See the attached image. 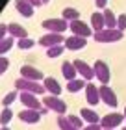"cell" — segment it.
<instances>
[{
    "instance_id": "6da1fadb",
    "label": "cell",
    "mask_w": 126,
    "mask_h": 130,
    "mask_svg": "<svg viewBox=\"0 0 126 130\" xmlns=\"http://www.w3.org/2000/svg\"><path fill=\"white\" fill-rule=\"evenodd\" d=\"M15 89L19 93H32V95H45L46 89L41 82L26 80V78H17L15 80Z\"/></svg>"
},
{
    "instance_id": "7a4b0ae2",
    "label": "cell",
    "mask_w": 126,
    "mask_h": 130,
    "mask_svg": "<svg viewBox=\"0 0 126 130\" xmlns=\"http://www.w3.org/2000/svg\"><path fill=\"white\" fill-rule=\"evenodd\" d=\"M93 35L97 43H117L124 37V32L117 30V28H104L100 32H95Z\"/></svg>"
},
{
    "instance_id": "3957f363",
    "label": "cell",
    "mask_w": 126,
    "mask_h": 130,
    "mask_svg": "<svg viewBox=\"0 0 126 130\" xmlns=\"http://www.w3.org/2000/svg\"><path fill=\"white\" fill-rule=\"evenodd\" d=\"M41 102H43V106H45L48 111H54V113H58V115H65V111H67V102L61 100L59 97L45 95Z\"/></svg>"
},
{
    "instance_id": "277c9868",
    "label": "cell",
    "mask_w": 126,
    "mask_h": 130,
    "mask_svg": "<svg viewBox=\"0 0 126 130\" xmlns=\"http://www.w3.org/2000/svg\"><path fill=\"white\" fill-rule=\"evenodd\" d=\"M93 71H95V78L100 82V86H107L111 80V73H110V65H107L104 60H97L93 65Z\"/></svg>"
},
{
    "instance_id": "5b68a950",
    "label": "cell",
    "mask_w": 126,
    "mask_h": 130,
    "mask_svg": "<svg viewBox=\"0 0 126 130\" xmlns=\"http://www.w3.org/2000/svg\"><path fill=\"white\" fill-rule=\"evenodd\" d=\"M41 26L54 34H63L65 30H69V21H65L63 17H59V19H45L41 22Z\"/></svg>"
},
{
    "instance_id": "8992f818",
    "label": "cell",
    "mask_w": 126,
    "mask_h": 130,
    "mask_svg": "<svg viewBox=\"0 0 126 130\" xmlns=\"http://www.w3.org/2000/svg\"><path fill=\"white\" fill-rule=\"evenodd\" d=\"M124 123V115L119 113V111H113V113H107L100 119V125L104 130H117Z\"/></svg>"
},
{
    "instance_id": "52a82bcc",
    "label": "cell",
    "mask_w": 126,
    "mask_h": 130,
    "mask_svg": "<svg viewBox=\"0 0 126 130\" xmlns=\"http://www.w3.org/2000/svg\"><path fill=\"white\" fill-rule=\"evenodd\" d=\"M69 30L73 32V35H80V37H89V35H93V28L87 24V22H83L82 19H76L73 22H69Z\"/></svg>"
},
{
    "instance_id": "ba28073f",
    "label": "cell",
    "mask_w": 126,
    "mask_h": 130,
    "mask_svg": "<svg viewBox=\"0 0 126 130\" xmlns=\"http://www.w3.org/2000/svg\"><path fill=\"white\" fill-rule=\"evenodd\" d=\"M65 43V35L63 34H54V32H48L45 35L39 37V45L45 46V48H50V46H58V45H63Z\"/></svg>"
},
{
    "instance_id": "9c48e42d",
    "label": "cell",
    "mask_w": 126,
    "mask_h": 130,
    "mask_svg": "<svg viewBox=\"0 0 126 130\" xmlns=\"http://www.w3.org/2000/svg\"><path fill=\"white\" fill-rule=\"evenodd\" d=\"M74 67H76V73L80 74V78H83L85 82H91L95 78V71H93V65H89L87 61L83 60H74Z\"/></svg>"
},
{
    "instance_id": "30bf717a",
    "label": "cell",
    "mask_w": 126,
    "mask_h": 130,
    "mask_svg": "<svg viewBox=\"0 0 126 130\" xmlns=\"http://www.w3.org/2000/svg\"><path fill=\"white\" fill-rule=\"evenodd\" d=\"M21 78L33 80V82H43L46 76L41 73L39 69H35L33 65H22V67H21Z\"/></svg>"
},
{
    "instance_id": "8fae6325",
    "label": "cell",
    "mask_w": 126,
    "mask_h": 130,
    "mask_svg": "<svg viewBox=\"0 0 126 130\" xmlns=\"http://www.w3.org/2000/svg\"><path fill=\"white\" fill-rule=\"evenodd\" d=\"M98 91H100V102L111 106V108H115V106L119 104L115 91H113L110 86H98Z\"/></svg>"
},
{
    "instance_id": "7c38bea8",
    "label": "cell",
    "mask_w": 126,
    "mask_h": 130,
    "mask_svg": "<svg viewBox=\"0 0 126 130\" xmlns=\"http://www.w3.org/2000/svg\"><path fill=\"white\" fill-rule=\"evenodd\" d=\"M19 119L22 123H26V125H37V123L41 121V111L37 110H21L19 111Z\"/></svg>"
},
{
    "instance_id": "4fadbf2b",
    "label": "cell",
    "mask_w": 126,
    "mask_h": 130,
    "mask_svg": "<svg viewBox=\"0 0 126 130\" xmlns=\"http://www.w3.org/2000/svg\"><path fill=\"white\" fill-rule=\"evenodd\" d=\"M85 45H87V39L85 37H80V35L65 37V43H63V46H65V48H69V50H82V48H85Z\"/></svg>"
},
{
    "instance_id": "5bb4252c",
    "label": "cell",
    "mask_w": 126,
    "mask_h": 130,
    "mask_svg": "<svg viewBox=\"0 0 126 130\" xmlns=\"http://www.w3.org/2000/svg\"><path fill=\"white\" fill-rule=\"evenodd\" d=\"M43 86L46 89V95H54V97H59L63 91V87L59 86V82L56 78H52V76H46V78L43 80Z\"/></svg>"
},
{
    "instance_id": "9a60e30c",
    "label": "cell",
    "mask_w": 126,
    "mask_h": 130,
    "mask_svg": "<svg viewBox=\"0 0 126 130\" xmlns=\"http://www.w3.org/2000/svg\"><path fill=\"white\" fill-rule=\"evenodd\" d=\"M85 100L91 106H97L100 102V91H98V87L91 84V82H87V86H85Z\"/></svg>"
},
{
    "instance_id": "2e32d148",
    "label": "cell",
    "mask_w": 126,
    "mask_h": 130,
    "mask_svg": "<svg viewBox=\"0 0 126 130\" xmlns=\"http://www.w3.org/2000/svg\"><path fill=\"white\" fill-rule=\"evenodd\" d=\"M80 117L87 123V125H98L100 119H102L97 111L91 110V108H82V110H80Z\"/></svg>"
},
{
    "instance_id": "e0dca14e",
    "label": "cell",
    "mask_w": 126,
    "mask_h": 130,
    "mask_svg": "<svg viewBox=\"0 0 126 130\" xmlns=\"http://www.w3.org/2000/svg\"><path fill=\"white\" fill-rule=\"evenodd\" d=\"M8 34H9L13 39H22V37H28L26 28L22 26V24H19V22H9V24H8Z\"/></svg>"
},
{
    "instance_id": "ac0fdd59",
    "label": "cell",
    "mask_w": 126,
    "mask_h": 130,
    "mask_svg": "<svg viewBox=\"0 0 126 130\" xmlns=\"http://www.w3.org/2000/svg\"><path fill=\"white\" fill-rule=\"evenodd\" d=\"M61 74H63V78L67 80V82L76 80V78H78V73H76L74 63H73V61H63V63H61Z\"/></svg>"
},
{
    "instance_id": "d6986e66",
    "label": "cell",
    "mask_w": 126,
    "mask_h": 130,
    "mask_svg": "<svg viewBox=\"0 0 126 130\" xmlns=\"http://www.w3.org/2000/svg\"><path fill=\"white\" fill-rule=\"evenodd\" d=\"M15 8L22 17H26V19H30V17L33 15V6L28 4L26 0H15Z\"/></svg>"
},
{
    "instance_id": "ffe728a7",
    "label": "cell",
    "mask_w": 126,
    "mask_h": 130,
    "mask_svg": "<svg viewBox=\"0 0 126 130\" xmlns=\"http://www.w3.org/2000/svg\"><path fill=\"white\" fill-rule=\"evenodd\" d=\"M91 26L95 32H100L106 28V22H104V15L100 13V11H95V13L91 15Z\"/></svg>"
},
{
    "instance_id": "44dd1931",
    "label": "cell",
    "mask_w": 126,
    "mask_h": 130,
    "mask_svg": "<svg viewBox=\"0 0 126 130\" xmlns=\"http://www.w3.org/2000/svg\"><path fill=\"white\" fill-rule=\"evenodd\" d=\"M85 86H87V82L83 80V78H76V80H70V82H67L65 89H67L69 93H78L80 89H85Z\"/></svg>"
},
{
    "instance_id": "7402d4cb",
    "label": "cell",
    "mask_w": 126,
    "mask_h": 130,
    "mask_svg": "<svg viewBox=\"0 0 126 130\" xmlns=\"http://www.w3.org/2000/svg\"><path fill=\"white\" fill-rule=\"evenodd\" d=\"M102 15H104V22H106V28H117V15L113 13L110 8H106L102 11Z\"/></svg>"
},
{
    "instance_id": "603a6c76",
    "label": "cell",
    "mask_w": 126,
    "mask_h": 130,
    "mask_svg": "<svg viewBox=\"0 0 126 130\" xmlns=\"http://www.w3.org/2000/svg\"><path fill=\"white\" fill-rule=\"evenodd\" d=\"M61 17L65 21H69V22H73V21H76V19H80V11H78L76 8H63V11H61Z\"/></svg>"
},
{
    "instance_id": "cb8c5ba5",
    "label": "cell",
    "mask_w": 126,
    "mask_h": 130,
    "mask_svg": "<svg viewBox=\"0 0 126 130\" xmlns=\"http://www.w3.org/2000/svg\"><path fill=\"white\" fill-rule=\"evenodd\" d=\"M15 41H17V39H13L11 35H8L6 39L0 41V56H6V54H8V52H9L11 48H13Z\"/></svg>"
},
{
    "instance_id": "d4e9b609",
    "label": "cell",
    "mask_w": 126,
    "mask_h": 130,
    "mask_svg": "<svg viewBox=\"0 0 126 130\" xmlns=\"http://www.w3.org/2000/svg\"><path fill=\"white\" fill-rule=\"evenodd\" d=\"M17 99H19V91H17V89H15V91H9V93H6V95H4V99H2V104H4V108H9V106L13 104Z\"/></svg>"
},
{
    "instance_id": "484cf974",
    "label": "cell",
    "mask_w": 126,
    "mask_h": 130,
    "mask_svg": "<svg viewBox=\"0 0 126 130\" xmlns=\"http://www.w3.org/2000/svg\"><path fill=\"white\" fill-rule=\"evenodd\" d=\"M15 45L19 46L21 50H30V48H32V46L35 45V41H33L32 37H22V39H17V41H15Z\"/></svg>"
},
{
    "instance_id": "4316f807",
    "label": "cell",
    "mask_w": 126,
    "mask_h": 130,
    "mask_svg": "<svg viewBox=\"0 0 126 130\" xmlns=\"http://www.w3.org/2000/svg\"><path fill=\"white\" fill-rule=\"evenodd\" d=\"M11 119H13V111H11V108H4L2 113H0V125H2V126H8Z\"/></svg>"
},
{
    "instance_id": "83f0119b",
    "label": "cell",
    "mask_w": 126,
    "mask_h": 130,
    "mask_svg": "<svg viewBox=\"0 0 126 130\" xmlns=\"http://www.w3.org/2000/svg\"><path fill=\"white\" fill-rule=\"evenodd\" d=\"M63 45H58V46H50V48H46V58H50V60H54V58H59L63 54Z\"/></svg>"
},
{
    "instance_id": "f1b7e54d",
    "label": "cell",
    "mask_w": 126,
    "mask_h": 130,
    "mask_svg": "<svg viewBox=\"0 0 126 130\" xmlns=\"http://www.w3.org/2000/svg\"><path fill=\"white\" fill-rule=\"evenodd\" d=\"M58 126H59V130H78L76 126L70 125V121L67 119V117H63V115L58 117Z\"/></svg>"
},
{
    "instance_id": "f546056e",
    "label": "cell",
    "mask_w": 126,
    "mask_h": 130,
    "mask_svg": "<svg viewBox=\"0 0 126 130\" xmlns=\"http://www.w3.org/2000/svg\"><path fill=\"white\" fill-rule=\"evenodd\" d=\"M67 119L70 121V125H73V126H76L78 130H82V128H83V119H82L80 115H74V113H70V115H67Z\"/></svg>"
},
{
    "instance_id": "4dcf8cb0",
    "label": "cell",
    "mask_w": 126,
    "mask_h": 130,
    "mask_svg": "<svg viewBox=\"0 0 126 130\" xmlns=\"http://www.w3.org/2000/svg\"><path fill=\"white\" fill-rule=\"evenodd\" d=\"M117 30H121V32L126 30V13H121L117 17Z\"/></svg>"
},
{
    "instance_id": "1f68e13d",
    "label": "cell",
    "mask_w": 126,
    "mask_h": 130,
    "mask_svg": "<svg viewBox=\"0 0 126 130\" xmlns=\"http://www.w3.org/2000/svg\"><path fill=\"white\" fill-rule=\"evenodd\" d=\"M9 69V60L6 56H0V74H4Z\"/></svg>"
},
{
    "instance_id": "d6a6232c",
    "label": "cell",
    "mask_w": 126,
    "mask_h": 130,
    "mask_svg": "<svg viewBox=\"0 0 126 130\" xmlns=\"http://www.w3.org/2000/svg\"><path fill=\"white\" fill-rule=\"evenodd\" d=\"M8 37V24H2L0 22V41Z\"/></svg>"
},
{
    "instance_id": "836d02e7",
    "label": "cell",
    "mask_w": 126,
    "mask_h": 130,
    "mask_svg": "<svg viewBox=\"0 0 126 130\" xmlns=\"http://www.w3.org/2000/svg\"><path fill=\"white\" fill-rule=\"evenodd\" d=\"M95 6H97L98 9H106V6H107V0H95Z\"/></svg>"
},
{
    "instance_id": "e575fe53",
    "label": "cell",
    "mask_w": 126,
    "mask_h": 130,
    "mask_svg": "<svg viewBox=\"0 0 126 130\" xmlns=\"http://www.w3.org/2000/svg\"><path fill=\"white\" fill-rule=\"evenodd\" d=\"M82 130H102V125L98 123V125H87V126H83Z\"/></svg>"
},
{
    "instance_id": "d590c367",
    "label": "cell",
    "mask_w": 126,
    "mask_h": 130,
    "mask_svg": "<svg viewBox=\"0 0 126 130\" xmlns=\"http://www.w3.org/2000/svg\"><path fill=\"white\" fill-rule=\"evenodd\" d=\"M28 4H32L33 8H41V6H43V2H41V0H26Z\"/></svg>"
},
{
    "instance_id": "8d00e7d4",
    "label": "cell",
    "mask_w": 126,
    "mask_h": 130,
    "mask_svg": "<svg viewBox=\"0 0 126 130\" xmlns=\"http://www.w3.org/2000/svg\"><path fill=\"white\" fill-rule=\"evenodd\" d=\"M0 130H11L9 126H2V128H0Z\"/></svg>"
},
{
    "instance_id": "74e56055",
    "label": "cell",
    "mask_w": 126,
    "mask_h": 130,
    "mask_svg": "<svg viewBox=\"0 0 126 130\" xmlns=\"http://www.w3.org/2000/svg\"><path fill=\"white\" fill-rule=\"evenodd\" d=\"M41 2H43V4H48V2H50V0H41Z\"/></svg>"
},
{
    "instance_id": "f35d334b",
    "label": "cell",
    "mask_w": 126,
    "mask_h": 130,
    "mask_svg": "<svg viewBox=\"0 0 126 130\" xmlns=\"http://www.w3.org/2000/svg\"><path fill=\"white\" fill-rule=\"evenodd\" d=\"M122 115H124V121H126V108H124V113H122Z\"/></svg>"
},
{
    "instance_id": "ab89813d",
    "label": "cell",
    "mask_w": 126,
    "mask_h": 130,
    "mask_svg": "<svg viewBox=\"0 0 126 130\" xmlns=\"http://www.w3.org/2000/svg\"><path fill=\"white\" fill-rule=\"evenodd\" d=\"M122 130H126V126H124V128H122Z\"/></svg>"
},
{
    "instance_id": "60d3db41",
    "label": "cell",
    "mask_w": 126,
    "mask_h": 130,
    "mask_svg": "<svg viewBox=\"0 0 126 130\" xmlns=\"http://www.w3.org/2000/svg\"><path fill=\"white\" fill-rule=\"evenodd\" d=\"M102 130H104V128H102Z\"/></svg>"
}]
</instances>
